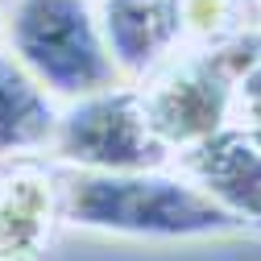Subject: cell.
Listing matches in <instances>:
<instances>
[{"instance_id":"obj_7","label":"cell","mask_w":261,"mask_h":261,"mask_svg":"<svg viewBox=\"0 0 261 261\" xmlns=\"http://www.w3.org/2000/svg\"><path fill=\"white\" fill-rule=\"evenodd\" d=\"M95 17L116 75L145 79L182 42L178 0H95Z\"/></svg>"},{"instance_id":"obj_3","label":"cell","mask_w":261,"mask_h":261,"mask_svg":"<svg viewBox=\"0 0 261 261\" xmlns=\"http://www.w3.org/2000/svg\"><path fill=\"white\" fill-rule=\"evenodd\" d=\"M9 54L42 83L50 100H83L120 83L95 0H17L9 17Z\"/></svg>"},{"instance_id":"obj_4","label":"cell","mask_w":261,"mask_h":261,"mask_svg":"<svg viewBox=\"0 0 261 261\" xmlns=\"http://www.w3.org/2000/svg\"><path fill=\"white\" fill-rule=\"evenodd\" d=\"M50 149L58 162L95 174H133V170H162L170 149L158 141L145 120L137 87H108L83 95L58 112Z\"/></svg>"},{"instance_id":"obj_5","label":"cell","mask_w":261,"mask_h":261,"mask_svg":"<svg viewBox=\"0 0 261 261\" xmlns=\"http://www.w3.org/2000/svg\"><path fill=\"white\" fill-rule=\"evenodd\" d=\"M62 220V174L21 158L0 170V261H42Z\"/></svg>"},{"instance_id":"obj_9","label":"cell","mask_w":261,"mask_h":261,"mask_svg":"<svg viewBox=\"0 0 261 261\" xmlns=\"http://www.w3.org/2000/svg\"><path fill=\"white\" fill-rule=\"evenodd\" d=\"M232 120L237 128L261 137V62L249 67L241 79H237V95H232Z\"/></svg>"},{"instance_id":"obj_6","label":"cell","mask_w":261,"mask_h":261,"mask_svg":"<svg viewBox=\"0 0 261 261\" xmlns=\"http://www.w3.org/2000/svg\"><path fill=\"white\" fill-rule=\"evenodd\" d=\"M182 174L241 228H261V137L228 124L182 153Z\"/></svg>"},{"instance_id":"obj_8","label":"cell","mask_w":261,"mask_h":261,"mask_svg":"<svg viewBox=\"0 0 261 261\" xmlns=\"http://www.w3.org/2000/svg\"><path fill=\"white\" fill-rule=\"evenodd\" d=\"M182 38L195 42V50L228 46L257 29L261 0H178Z\"/></svg>"},{"instance_id":"obj_1","label":"cell","mask_w":261,"mask_h":261,"mask_svg":"<svg viewBox=\"0 0 261 261\" xmlns=\"http://www.w3.org/2000/svg\"><path fill=\"white\" fill-rule=\"evenodd\" d=\"M62 220L75 228L137 241H203L241 232V224L195 187L187 174H62Z\"/></svg>"},{"instance_id":"obj_2","label":"cell","mask_w":261,"mask_h":261,"mask_svg":"<svg viewBox=\"0 0 261 261\" xmlns=\"http://www.w3.org/2000/svg\"><path fill=\"white\" fill-rule=\"evenodd\" d=\"M261 62V29L216 46V50H191V54H170L141 91L145 120L158 133V141L170 153H187L216 137L220 128L232 124V95L237 79Z\"/></svg>"}]
</instances>
